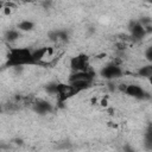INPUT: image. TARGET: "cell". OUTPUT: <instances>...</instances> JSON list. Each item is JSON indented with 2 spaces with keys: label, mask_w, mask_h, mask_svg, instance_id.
<instances>
[{
  "label": "cell",
  "mask_w": 152,
  "mask_h": 152,
  "mask_svg": "<svg viewBox=\"0 0 152 152\" xmlns=\"http://www.w3.org/2000/svg\"><path fill=\"white\" fill-rule=\"evenodd\" d=\"M34 64L32 50L27 48H12L6 55L5 65L8 68L21 66V65H32Z\"/></svg>",
  "instance_id": "cell-1"
},
{
  "label": "cell",
  "mask_w": 152,
  "mask_h": 152,
  "mask_svg": "<svg viewBox=\"0 0 152 152\" xmlns=\"http://www.w3.org/2000/svg\"><path fill=\"white\" fill-rule=\"evenodd\" d=\"M94 76H95V74L90 70L81 71V72H74L69 77V83L71 86H74L78 91H82V90L90 87V84L94 81Z\"/></svg>",
  "instance_id": "cell-2"
},
{
  "label": "cell",
  "mask_w": 152,
  "mask_h": 152,
  "mask_svg": "<svg viewBox=\"0 0 152 152\" xmlns=\"http://www.w3.org/2000/svg\"><path fill=\"white\" fill-rule=\"evenodd\" d=\"M77 93L80 91L70 83H57L56 84V95L58 96V100L61 102L66 101L68 99L72 97Z\"/></svg>",
  "instance_id": "cell-3"
},
{
  "label": "cell",
  "mask_w": 152,
  "mask_h": 152,
  "mask_svg": "<svg viewBox=\"0 0 152 152\" xmlns=\"http://www.w3.org/2000/svg\"><path fill=\"white\" fill-rule=\"evenodd\" d=\"M70 68L75 72L89 70V57L86 53H80L70 59Z\"/></svg>",
  "instance_id": "cell-4"
},
{
  "label": "cell",
  "mask_w": 152,
  "mask_h": 152,
  "mask_svg": "<svg viewBox=\"0 0 152 152\" xmlns=\"http://www.w3.org/2000/svg\"><path fill=\"white\" fill-rule=\"evenodd\" d=\"M122 75V70L121 68L115 64V63H112V64H108L106 65L102 70H101V76L103 78H107V80H114V78H118Z\"/></svg>",
  "instance_id": "cell-5"
},
{
  "label": "cell",
  "mask_w": 152,
  "mask_h": 152,
  "mask_svg": "<svg viewBox=\"0 0 152 152\" xmlns=\"http://www.w3.org/2000/svg\"><path fill=\"white\" fill-rule=\"evenodd\" d=\"M121 89L128 95V96H132V97H135V99H144L145 95H147L145 93V90L137 86V84H129V86H126V87H121Z\"/></svg>",
  "instance_id": "cell-6"
},
{
  "label": "cell",
  "mask_w": 152,
  "mask_h": 152,
  "mask_svg": "<svg viewBox=\"0 0 152 152\" xmlns=\"http://www.w3.org/2000/svg\"><path fill=\"white\" fill-rule=\"evenodd\" d=\"M32 108L34 112H37L38 114H48L52 110V106L48 102V101H44V100H34L32 102Z\"/></svg>",
  "instance_id": "cell-7"
},
{
  "label": "cell",
  "mask_w": 152,
  "mask_h": 152,
  "mask_svg": "<svg viewBox=\"0 0 152 152\" xmlns=\"http://www.w3.org/2000/svg\"><path fill=\"white\" fill-rule=\"evenodd\" d=\"M131 33H132V37H134L135 39H141L145 33H146V30L142 24L140 23H134L133 26L131 27Z\"/></svg>",
  "instance_id": "cell-8"
},
{
  "label": "cell",
  "mask_w": 152,
  "mask_h": 152,
  "mask_svg": "<svg viewBox=\"0 0 152 152\" xmlns=\"http://www.w3.org/2000/svg\"><path fill=\"white\" fill-rule=\"evenodd\" d=\"M33 26H34V24H33L32 21H30V20H24V21L19 23L18 28L21 30V31H31V30L33 28Z\"/></svg>",
  "instance_id": "cell-9"
},
{
  "label": "cell",
  "mask_w": 152,
  "mask_h": 152,
  "mask_svg": "<svg viewBox=\"0 0 152 152\" xmlns=\"http://www.w3.org/2000/svg\"><path fill=\"white\" fill-rule=\"evenodd\" d=\"M138 74L142 77H151L152 76V66L151 65H146V66H142L139 69Z\"/></svg>",
  "instance_id": "cell-10"
},
{
  "label": "cell",
  "mask_w": 152,
  "mask_h": 152,
  "mask_svg": "<svg viewBox=\"0 0 152 152\" xmlns=\"http://www.w3.org/2000/svg\"><path fill=\"white\" fill-rule=\"evenodd\" d=\"M18 38H19V32H18V31H15V30H10V31L6 32V39H7V40L13 42V40H15V39H18Z\"/></svg>",
  "instance_id": "cell-11"
},
{
  "label": "cell",
  "mask_w": 152,
  "mask_h": 152,
  "mask_svg": "<svg viewBox=\"0 0 152 152\" xmlns=\"http://www.w3.org/2000/svg\"><path fill=\"white\" fill-rule=\"evenodd\" d=\"M51 39L52 40H65L66 39V33L58 31V32H53L51 33Z\"/></svg>",
  "instance_id": "cell-12"
},
{
  "label": "cell",
  "mask_w": 152,
  "mask_h": 152,
  "mask_svg": "<svg viewBox=\"0 0 152 152\" xmlns=\"http://www.w3.org/2000/svg\"><path fill=\"white\" fill-rule=\"evenodd\" d=\"M146 57H147L148 61L152 59V48H148V49H147V51H146Z\"/></svg>",
  "instance_id": "cell-13"
},
{
  "label": "cell",
  "mask_w": 152,
  "mask_h": 152,
  "mask_svg": "<svg viewBox=\"0 0 152 152\" xmlns=\"http://www.w3.org/2000/svg\"><path fill=\"white\" fill-rule=\"evenodd\" d=\"M127 152H134V151H132V150H128V151H127Z\"/></svg>",
  "instance_id": "cell-14"
},
{
  "label": "cell",
  "mask_w": 152,
  "mask_h": 152,
  "mask_svg": "<svg viewBox=\"0 0 152 152\" xmlns=\"http://www.w3.org/2000/svg\"><path fill=\"white\" fill-rule=\"evenodd\" d=\"M0 112H1V107H0Z\"/></svg>",
  "instance_id": "cell-15"
}]
</instances>
